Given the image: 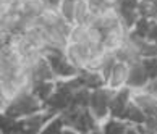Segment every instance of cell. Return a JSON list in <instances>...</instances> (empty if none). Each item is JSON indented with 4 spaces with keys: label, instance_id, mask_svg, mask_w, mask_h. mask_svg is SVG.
<instances>
[{
    "label": "cell",
    "instance_id": "obj_24",
    "mask_svg": "<svg viewBox=\"0 0 157 134\" xmlns=\"http://www.w3.org/2000/svg\"><path fill=\"white\" fill-rule=\"evenodd\" d=\"M143 65L146 68V71L149 74L151 79L157 78V57H143Z\"/></svg>",
    "mask_w": 157,
    "mask_h": 134
},
{
    "label": "cell",
    "instance_id": "obj_20",
    "mask_svg": "<svg viewBox=\"0 0 157 134\" xmlns=\"http://www.w3.org/2000/svg\"><path fill=\"white\" fill-rule=\"evenodd\" d=\"M70 42L89 45V24H73L70 31Z\"/></svg>",
    "mask_w": 157,
    "mask_h": 134
},
{
    "label": "cell",
    "instance_id": "obj_8",
    "mask_svg": "<svg viewBox=\"0 0 157 134\" xmlns=\"http://www.w3.org/2000/svg\"><path fill=\"white\" fill-rule=\"evenodd\" d=\"M138 5H139V0H120V3L117 5L120 20L126 29H133V26L136 24V21L141 16L138 10Z\"/></svg>",
    "mask_w": 157,
    "mask_h": 134
},
{
    "label": "cell",
    "instance_id": "obj_16",
    "mask_svg": "<svg viewBox=\"0 0 157 134\" xmlns=\"http://www.w3.org/2000/svg\"><path fill=\"white\" fill-rule=\"evenodd\" d=\"M121 120L128 121V123L133 125V126L144 125V123H146V120H147V113L131 100V103H130V105H128V108H126V112L123 113V116H121Z\"/></svg>",
    "mask_w": 157,
    "mask_h": 134
},
{
    "label": "cell",
    "instance_id": "obj_22",
    "mask_svg": "<svg viewBox=\"0 0 157 134\" xmlns=\"http://www.w3.org/2000/svg\"><path fill=\"white\" fill-rule=\"evenodd\" d=\"M139 15L149 20H157V0H139Z\"/></svg>",
    "mask_w": 157,
    "mask_h": 134
},
{
    "label": "cell",
    "instance_id": "obj_27",
    "mask_svg": "<svg viewBox=\"0 0 157 134\" xmlns=\"http://www.w3.org/2000/svg\"><path fill=\"white\" fill-rule=\"evenodd\" d=\"M45 3L49 7H54V8H59V5L62 3V0H45Z\"/></svg>",
    "mask_w": 157,
    "mask_h": 134
},
{
    "label": "cell",
    "instance_id": "obj_23",
    "mask_svg": "<svg viewBox=\"0 0 157 134\" xmlns=\"http://www.w3.org/2000/svg\"><path fill=\"white\" fill-rule=\"evenodd\" d=\"M42 132H67V123L63 120V115H55L47 121Z\"/></svg>",
    "mask_w": 157,
    "mask_h": 134
},
{
    "label": "cell",
    "instance_id": "obj_4",
    "mask_svg": "<svg viewBox=\"0 0 157 134\" xmlns=\"http://www.w3.org/2000/svg\"><path fill=\"white\" fill-rule=\"evenodd\" d=\"M73 94L75 92L67 89L65 86L57 81V89H55L54 94L44 102V110L50 116H55V115H60L63 112H67V110L70 108V105H71Z\"/></svg>",
    "mask_w": 157,
    "mask_h": 134
},
{
    "label": "cell",
    "instance_id": "obj_19",
    "mask_svg": "<svg viewBox=\"0 0 157 134\" xmlns=\"http://www.w3.org/2000/svg\"><path fill=\"white\" fill-rule=\"evenodd\" d=\"M55 89H57V81H40V83H34L33 87H31V91L42 102L47 100V99L55 92Z\"/></svg>",
    "mask_w": 157,
    "mask_h": 134
},
{
    "label": "cell",
    "instance_id": "obj_12",
    "mask_svg": "<svg viewBox=\"0 0 157 134\" xmlns=\"http://www.w3.org/2000/svg\"><path fill=\"white\" fill-rule=\"evenodd\" d=\"M101 132L104 134H121V132H136V128L128 121L115 116H109L105 121L101 123Z\"/></svg>",
    "mask_w": 157,
    "mask_h": 134
},
{
    "label": "cell",
    "instance_id": "obj_10",
    "mask_svg": "<svg viewBox=\"0 0 157 134\" xmlns=\"http://www.w3.org/2000/svg\"><path fill=\"white\" fill-rule=\"evenodd\" d=\"M29 69H31L33 84L34 83H40V81H57L54 69H52L49 60L44 55H40L37 60L29 66Z\"/></svg>",
    "mask_w": 157,
    "mask_h": 134
},
{
    "label": "cell",
    "instance_id": "obj_25",
    "mask_svg": "<svg viewBox=\"0 0 157 134\" xmlns=\"http://www.w3.org/2000/svg\"><path fill=\"white\" fill-rule=\"evenodd\" d=\"M146 89H147L149 92H152V94H157V78L149 81V84H147Z\"/></svg>",
    "mask_w": 157,
    "mask_h": 134
},
{
    "label": "cell",
    "instance_id": "obj_15",
    "mask_svg": "<svg viewBox=\"0 0 157 134\" xmlns=\"http://www.w3.org/2000/svg\"><path fill=\"white\" fill-rule=\"evenodd\" d=\"M79 76H81V79H83L84 87H88V89H91V91L97 89V87H102V86H107V79L101 71L83 68V69H79Z\"/></svg>",
    "mask_w": 157,
    "mask_h": 134
},
{
    "label": "cell",
    "instance_id": "obj_14",
    "mask_svg": "<svg viewBox=\"0 0 157 134\" xmlns=\"http://www.w3.org/2000/svg\"><path fill=\"white\" fill-rule=\"evenodd\" d=\"M120 23H121V20H120V15L117 11V7H115V8H105L104 11H101V13H97L94 16L92 24L101 28L102 31H107V29L117 26Z\"/></svg>",
    "mask_w": 157,
    "mask_h": 134
},
{
    "label": "cell",
    "instance_id": "obj_3",
    "mask_svg": "<svg viewBox=\"0 0 157 134\" xmlns=\"http://www.w3.org/2000/svg\"><path fill=\"white\" fill-rule=\"evenodd\" d=\"M113 89L109 86H102L97 87L91 92V103H89V110L91 113L96 116V120L99 123L105 121L110 116V102L113 97Z\"/></svg>",
    "mask_w": 157,
    "mask_h": 134
},
{
    "label": "cell",
    "instance_id": "obj_26",
    "mask_svg": "<svg viewBox=\"0 0 157 134\" xmlns=\"http://www.w3.org/2000/svg\"><path fill=\"white\" fill-rule=\"evenodd\" d=\"M101 2L105 5L107 8H115V7L120 3V0H101Z\"/></svg>",
    "mask_w": 157,
    "mask_h": 134
},
{
    "label": "cell",
    "instance_id": "obj_17",
    "mask_svg": "<svg viewBox=\"0 0 157 134\" xmlns=\"http://www.w3.org/2000/svg\"><path fill=\"white\" fill-rule=\"evenodd\" d=\"M94 13L91 10L88 0H78L76 3V16H75V24H92Z\"/></svg>",
    "mask_w": 157,
    "mask_h": 134
},
{
    "label": "cell",
    "instance_id": "obj_1",
    "mask_svg": "<svg viewBox=\"0 0 157 134\" xmlns=\"http://www.w3.org/2000/svg\"><path fill=\"white\" fill-rule=\"evenodd\" d=\"M42 110H44V102L31 89H25L18 92L11 100H8L7 105L2 107V115L15 120H21L42 112Z\"/></svg>",
    "mask_w": 157,
    "mask_h": 134
},
{
    "label": "cell",
    "instance_id": "obj_28",
    "mask_svg": "<svg viewBox=\"0 0 157 134\" xmlns=\"http://www.w3.org/2000/svg\"><path fill=\"white\" fill-rule=\"evenodd\" d=\"M155 21H157V20H155Z\"/></svg>",
    "mask_w": 157,
    "mask_h": 134
},
{
    "label": "cell",
    "instance_id": "obj_2",
    "mask_svg": "<svg viewBox=\"0 0 157 134\" xmlns=\"http://www.w3.org/2000/svg\"><path fill=\"white\" fill-rule=\"evenodd\" d=\"M42 55L49 60L57 79H67V78H73V76H76V74H79V68H76L68 60L65 49L47 45V47L42 50Z\"/></svg>",
    "mask_w": 157,
    "mask_h": 134
},
{
    "label": "cell",
    "instance_id": "obj_13",
    "mask_svg": "<svg viewBox=\"0 0 157 134\" xmlns=\"http://www.w3.org/2000/svg\"><path fill=\"white\" fill-rule=\"evenodd\" d=\"M128 69H130V63L126 61H117L115 66L110 73V76L107 79V86L112 87L113 91L120 89V87L126 86V79H128Z\"/></svg>",
    "mask_w": 157,
    "mask_h": 134
},
{
    "label": "cell",
    "instance_id": "obj_18",
    "mask_svg": "<svg viewBox=\"0 0 157 134\" xmlns=\"http://www.w3.org/2000/svg\"><path fill=\"white\" fill-rule=\"evenodd\" d=\"M91 89L88 87H81L76 92L73 94V99H71V105L70 108L73 110H86L89 108V103H91Z\"/></svg>",
    "mask_w": 157,
    "mask_h": 134
},
{
    "label": "cell",
    "instance_id": "obj_5",
    "mask_svg": "<svg viewBox=\"0 0 157 134\" xmlns=\"http://www.w3.org/2000/svg\"><path fill=\"white\" fill-rule=\"evenodd\" d=\"M94 50H96V45L76 44V42H68V45L65 47L68 60L79 69L86 68V65H88L92 55H94Z\"/></svg>",
    "mask_w": 157,
    "mask_h": 134
},
{
    "label": "cell",
    "instance_id": "obj_9",
    "mask_svg": "<svg viewBox=\"0 0 157 134\" xmlns=\"http://www.w3.org/2000/svg\"><path fill=\"white\" fill-rule=\"evenodd\" d=\"M131 100L138 107H141L147 113V116L157 115V94H152L147 89H138V91H133Z\"/></svg>",
    "mask_w": 157,
    "mask_h": 134
},
{
    "label": "cell",
    "instance_id": "obj_7",
    "mask_svg": "<svg viewBox=\"0 0 157 134\" xmlns=\"http://www.w3.org/2000/svg\"><path fill=\"white\" fill-rule=\"evenodd\" d=\"M131 94H133V89L128 86H123L113 92L112 102H110V116H115V118L123 116L128 105L131 103Z\"/></svg>",
    "mask_w": 157,
    "mask_h": 134
},
{
    "label": "cell",
    "instance_id": "obj_11",
    "mask_svg": "<svg viewBox=\"0 0 157 134\" xmlns=\"http://www.w3.org/2000/svg\"><path fill=\"white\" fill-rule=\"evenodd\" d=\"M128 31L130 29H126L123 26V23H120V24L113 26L107 29V31H104V39H102V45L105 47L107 50H115L118 49L121 44H123V40L128 37Z\"/></svg>",
    "mask_w": 157,
    "mask_h": 134
},
{
    "label": "cell",
    "instance_id": "obj_21",
    "mask_svg": "<svg viewBox=\"0 0 157 134\" xmlns=\"http://www.w3.org/2000/svg\"><path fill=\"white\" fill-rule=\"evenodd\" d=\"M76 3L78 0H62L59 5V11L63 16V20L70 24H75V16H76Z\"/></svg>",
    "mask_w": 157,
    "mask_h": 134
},
{
    "label": "cell",
    "instance_id": "obj_6",
    "mask_svg": "<svg viewBox=\"0 0 157 134\" xmlns=\"http://www.w3.org/2000/svg\"><path fill=\"white\" fill-rule=\"evenodd\" d=\"M149 74L146 71V68L143 65V60H139L130 63V69H128V79H126V86L131 87L133 91L138 89H146L149 84Z\"/></svg>",
    "mask_w": 157,
    "mask_h": 134
}]
</instances>
